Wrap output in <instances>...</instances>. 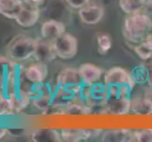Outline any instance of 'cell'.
Returning a JSON list of instances; mask_svg holds the SVG:
<instances>
[{"instance_id": "5b68a950", "label": "cell", "mask_w": 152, "mask_h": 142, "mask_svg": "<svg viewBox=\"0 0 152 142\" xmlns=\"http://www.w3.org/2000/svg\"><path fill=\"white\" fill-rule=\"evenodd\" d=\"M78 16L86 25H96L104 16V8L97 3L90 2L78 10Z\"/></svg>"}, {"instance_id": "8992f818", "label": "cell", "mask_w": 152, "mask_h": 142, "mask_svg": "<svg viewBox=\"0 0 152 142\" xmlns=\"http://www.w3.org/2000/svg\"><path fill=\"white\" fill-rule=\"evenodd\" d=\"M25 77L32 85L44 83L48 77V65L41 62L34 63L25 67Z\"/></svg>"}, {"instance_id": "8fae6325", "label": "cell", "mask_w": 152, "mask_h": 142, "mask_svg": "<svg viewBox=\"0 0 152 142\" xmlns=\"http://www.w3.org/2000/svg\"><path fill=\"white\" fill-rule=\"evenodd\" d=\"M57 83L59 87H69L73 85H82V80L78 69L67 67L60 72L57 79Z\"/></svg>"}, {"instance_id": "2e32d148", "label": "cell", "mask_w": 152, "mask_h": 142, "mask_svg": "<svg viewBox=\"0 0 152 142\" xmlns=\"http://www.w3.org/2000/svg\"><path fill=\"white\" fill-rule=\"evenodd\" d=\"M146 0H119V7L123 13L133 14L143 12Z\"/></svg>"}, {"instance_id": "83f0119b", "label": "cell", "mask_w": 152, "mask_h": 142, "mask_svg": "<svg viewBox=\"0 0 152 142\" xmlns=\"http://www.w3.org/2000/svg\"><path fill=\"white\" fill-rule=\"evenodd\" d=\"M144 42L150 47V49H152V31H151L150 33L148 34V36L145 37V39Z\"/></svg>"}, {"instance_id": "cb8c5ba5", "label": "cell", "mask_w": 152, "mask_h": 142, "mask_svg": "<svg viewBox=\"0 0 152 142\" xmlns=\"http://www.w3.org/2000/svg\"><path fill=\"white\" fill-rule=\"evenodd\" d=\"M143 101L145 104L146 108L152 110V86H149V88L145 91Z\"/></svg>"}, {"instance_id": "7c38bea8", "label": "cell", "mask_w": 152, "mask_h": 142, "mask_svg": "<svg viewBox=\"0 0 152 142\" xmlns=\"http://www.w3.org/2000/svg\"><path fill=\"white\" fill-rule=\"evenodd\" d=\"M24 6V0H0V13L8 19H14Z\"/></svg>"}, {"instance_id": "277c9868", "label": "cell", "mask_w": 152, "mask_h": 142, "mask_svg": "<svg viewBox=\"0 0 152 142\" xmlns=\"http://www.w3.org/2000/svg\"><path fill=\"white\" fill-rule=\"evenodd\" d=\"M104 85L106 86L111 85H129L133 88L135 85V81L132 73L122 67H113L109 69L104 75Z\"/></svg>"}, {"instance_id": "6da1fadb", "label": "cell", "mask_w": 152, "mask_h": 142, "mask_svg": "<svg viewBox=\"0 0 152 142\" xmlns=\"http://www.w3.org/2000/svg\"><path fill=\"white\" fill-rule=\"evenodd\" d=\"M152 31V17L143 12L129 14L123 26V35L129 43L140 44Z\"/></svg>"}, {"instance_id": "4fadbf2b", "label": "cell", "mask_w": 152, "mask_h": 142, "mask_svg": "<svg viewBox=\"0 0 152 142\" xmlns=\"http://www.w3.org/2000/svg\"><path fill=\"white\" fill-rule=\"evenodd\" d=\"M98 130H62L61 135L62 141H80L95 138L98 135Z\"/></svg>"}, {"instance_id": "52a82bcc", "label": "cell", "mask_w": 152, "mask_h": 142, "mask_svg": "<svg viewBox=\"0 0 152 142\" xmlns=\"http://www.w3.org/2000/svg\"><path fill=\"white\" fill-rule=\"evenodd\" d=\"M65 33V27L60 21L48 20L44 22L41 28V36L44 40L53 42Z\"/></svg>"}, {"instance_id": "9a60e30c", "label": "cell", "mask_w": 152, "mask_h": 142, "mask_svg": "<svg viewBox=\"0 0 152 142\" xmlns=\"http://www.w3.org/2000/svg\"><path fill=\"white\" fill-rule=\"evenodd\" d=\"M133 133L130 130L119 129V130H108L104 132L101 140L102 141H132Z\"/></svg>"}, {"instance_id": "4316f807", "label": "cell", "mask_w": 152, "mask_h": 142, "mask_svg": "<svg viewBox=\"0 0 152 142\" xmlns=\"http://www.w3.org/2000/svg\"><path fill=\"white\" fill-rule=\"evenodd\" d=\"M143 13L152 16V0H146V1H145Z\"/></svg>"}, {"instance_id": "d6986e66", "label": "cell", "mask_w": 152, "mask_h": 142, "mask_svg": "<svg viewBox=\"0 0 152 142\" xmlns=\"http://www.w3.org/2000/svg\"><path fill=\"white\" fill-rule=\"evenodd\" d=\"M96 42H97V46H98V52L101 55L106 54L107 52L111 50L113 46L112 37L107 33L98 34L96 38Z\"/></svg>"}, {"instance_id": "5bb4252c", "label": "cell", "mask_w": 152, "mask_h": 142, "mask_svg": "<svg viewBox=\"0 0 152 142\" xmlns=\"http://www.w3.org/2000/svg\"><path fill=\"white\" fill-rule=\"evenodd\" d=\"M31 140L34 142H61V133L55 129L44 128L37 129L31 134Z\"/></svg>"}, {"instance_id": "3957f363", "label": "cell", "mask_w": 152, "mask_h": 142, "mask_svg": "<svg viewBox=\"0 0 152 142\" xmlns=\"http://www.w3.org/2000/svg\"><path fill=\"white\" fill-rule=\"evenodd\" d=\"M53 46L58 58L69 60L77 53V40L70 33H64L53 42Z\"/></svg>"}, {"instance_id": "30bf717a", "label": "cell", "mask_w": 152, "mask_h": 142, "mask_svg": "<svg viewBox=\"0 0 152 142\" xmlns=\"http://www.w3.org/2000/svg\"><path fill=\"white\" fill-rule=\"evenodd\" d=\"M40 8L24 5L21 12L15 18L16 23L23 28H31L39 21Z\"/></svg>"}, {"instance_id": "44dd1931", "label": "cell", "mask_w": 152, "mask_h": 142, "mask_svg": "<svg viewBox=\"0 0 152 142\" xmlns=\"http://www.w3.org/2000/svg\"><path fill=\"white\" fill-rule=\"evenodd\" d=\"M134 51L140 59L144 61H148L152 58V49H150L145 42L136 45L134 47Z\"/></svg>"}, {"instance_id": "e0dca14e", "label": "cell", "mask_w": 152, "mask_h": 142, "mask_svg": "<svg viewBox=\"0 0 152 142\" xmlns=\"http://www.w3.org/2000/svg\"><path fill=\"white\" fill-rule=\"evenodd\" d=\"M132 108V102L129 99L117 98L112 99L111 103L109 104V109L113 114L116 115H125L129 112Z\"/></svg>"}, {"instance_id": "ac0fdd59", "label": "cell", "mask_w": 152, "mask_h": 142, "mask_svg": "<svg viewBox=\"0 0 152 142\" xmlns=\"http://www.w3.org/2000/svg\"><path fill=\"white\" fill-rule=\"evenodd\" d=\"M30 102L32 104V106L35 107L36 109L45 110L53 103V95L50 94V92H48L46 90H45L44 93L40 95L39 97L31 99Z\"/></svg>"}, {"instance_id": "f546056e", "label": "cell", "mask_w": 152, "mask_h": 142, "mask_svg": "<svg viewBox=\"0 0 152 142\" xmlns=\"http://www.w3.org/2000/svg\"><path fill=\"white\" fill-rule=\"evenodd\" d=\"M151 17H152V16H151Z\"/></svg>"}, {"instance_id": "ffe728a7", "label": "cell", "mask_w": 152, "mask_h": 142, "mask_svg": "<svg viewBox=\"0 0 152 142\" xmlns=\"http://www.w3.org/2000/svg\"><path fill=\"white\" fill-rule=\"evenodd\" d=\"M15 115L12 99L8 97H0V117H9Z\"/></svg>"}, {"instance_id": "d4e9b609", "label": "cell", "mask_w": 152, "mask_h": 142, "mask_svg": "<svg viewBox=\"0 0 152 142\" xmlns=\"http://www.w3.org/2000/svg\"><path fill=\"white\" fill-rule=\"evenodd\" d=\"M8 134L14 138H20L27 134V130L24 128H8Z\"/></svg>"}, {"instance_id": "603a6c76", "label": "cell", "mask_w": 152, "mask_h": 142, "mask_svg": "<svg viewBox=\"0 0 152 142\" xmlns=\"http://www.w3.org/2000/svg\"><path fill=\"white\" fill-rule=\"evenodd\" d=\"M65 2L73 9L80 10L91 2V0H65Z\"/></svg>"}, {"instance_id": "484cf974", "label": "cell", "mask_w": 152, "mask_h": 142, "mask_svg": "<svg viewBox=\"0 0 152 142\" xmlns=\"http://www.w3.org/2000/svg\"><path fill=\"white\" fill-rule=\"evenodd\" d=\"M45 0H24V5H28L31 7L40 8L45 3Z\"/></svg>"}, {"instance_id": "7a4b0ae2", "label": "cell", "mask_w": 152, "mask_h": 142, "mask_svg": "<svg viewBox=\"0 0 152 142\" xmlns=\"http://www.w3.org/2000/svg\"><path fill=\"white\" fill-rule=\"evenodd\" d=\"M37 40L27 35H18L9 44L7 56L15 62H24L33 57Z\"/></svg>"}, {"instance_id": "7402d4cb", "label": "cell", "mask_w": 152, "mask_h": 142, "mask_svg": "<svg viewBox=\"0 0 152 142\" xmlns=\"http://www.w3.org/2000/svg\"><path fill=\"white\" fill-rule=\"evenodd\" d=\"M132 141L152 142V128L136 131V132L133 133Z\"/></svg>"}, {"instance_id": "f1b7e54d", "label": "cell", "mask_w": 152, "mask_h": 142, "mask_svg": "<svg viewBox=\"0 0 152 142\" xmlns=\"http://www.w3.org/2000/svg\"><path fill=\"white\" fill-rule=\"evenodd\" d=\"M8 134V128H1L0 127V140L5 138V135Z\"/></svg>"}, {"instance_id": "ba28073f", "label": "cell", "mask_w": 152, "mask_h": 142, "mask_svg": "<svg viewBox=\"0 0 152 142\" xmlns=\"http://www.w3.org/2000/svg\"><path fill=\"white\" fill-rule=\"evenodd\" d=\"M34 59L37 62L44 63L48 65L57 58L56 52L52 42H48L46 40H37V46H36L34 52Z\"/></svg>"}, {"instance_id": "9c48e42d", "label": "cell", "mask_w": 152, "mask_h": 142, "mask_svg": "<svg viewBox=\"0 0 152 142\" xmlns=\"http://www.w3.org/2000/svg\"><path fill=\"white\" fill-rule=\"evenodd\" d=\"M77 69L81 77L83 85H94L100 81L103 75L101 68L93 64H83Z\"/></svg>"}]
</instances>
